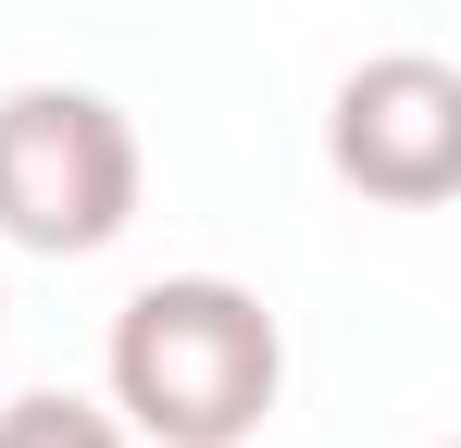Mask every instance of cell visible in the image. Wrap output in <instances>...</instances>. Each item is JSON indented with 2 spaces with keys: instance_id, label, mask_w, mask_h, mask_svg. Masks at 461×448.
I'll use <instances>...</instances> for the list:
<instances>
[{
  "instance_id": "6da1fadb",
  "label": "cell",
  "mask_w": 461,
  "mask_h": 448,
  "mask_svg": "<svg viewBox=\"0 0 461 448\" xmlns=\"http://www.w3.org/2000/svg\"><path fill=\"white\" fill-rule=\"evenodd\" d=\"M113 424L150 448H249L287 399V324L237 274H150V287L113 311Z\"/></svg>"
},
{
  "instance_id": "7a4b0ae2",
  "label": "cell",
  "mask_w": 461,
  "mask_h": 448,
  "mask_svg": "<svg viewBox=\"0 0 461 448\" xmlns=\"http://www.w3.org/2000/svg\"><path fill=\"white\" fill-rule=\"evenodd\" d=\"M138 125L100 100V87H0V249H38V262H100L125 224H138Z\"/></svg>"
},
{
  "instance_id": "3957f363",
  "label": "cell",
  "mask_w": 461,
  "mask_h": 448,
  "mask_svg": "<svg viewBox=\"0 0 461 448\" xmlns=\"http://www.w3.org/2000/svg\"><path fill=\"white\" fill-rule=\"evenodd\" d=\"M324 175L375 212H437L461 187V63L437 50H375L324 100Z\"/></svg>"
},
{
  "instance_id": "277c9868",
  "label": "cell",
  "mask_w": 461,
  "mask_h": 448,
  "mask_svg": "<svg viewBox=\"0 0 461 448\" xmlns=\"http://www.w3.org/2000/svg\"><path fill=\"white\" fill-rule=\"evenodd\" d=\"M0 448H138L113 424V399H76V386H25L0 399Z\"/></svg>"
}]
</instances>
